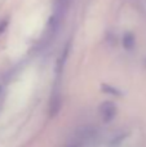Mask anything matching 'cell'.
<instances>
[{
    "instance_id": "6da1fadb",
    "label": "cell",
    "mask_w": 146,
    "mask_h": 147,
    "mask_svg": "<svg viewBox=\"0 0 146 147\" xmlns=\"http://www.w3.org/2000/svg\"><path fill=\"white\" fill-rule=\"evenodd\" d=\"M101 114H102V117L103 120H111L114 117V115H115V106H114L113 103H110V102H106L105 105L102 106V109H101Z\"/></svg>"
}]
</instances>
